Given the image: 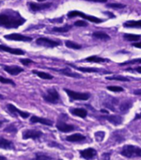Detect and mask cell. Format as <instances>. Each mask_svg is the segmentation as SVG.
<instances>
[{
	"instance_id": "obj_1",
	"label": "cell",
	"mask_w": 141,
	"mask_h": 160,
	"mask_svg": "<svg viewBox=\"0 0 141 160\" xmlns=\"http://www.w3.org/2000/svg\"><path fill=\"white\" fill-rule=\"evenodd\" d=\"M26 22L19 12L12 9H6L0 12V27L5 28H18Z\"/></svg>"
},
{
	"instance_id": "obj_2",
	"label": "cell",
	"mask_w": 141,
	"mask_h": 160,
	"mask_svg": "<svg viewBox=\"0 0 141 160\" xmlns=\"http://www.w3.org/2000/svg\"><path fill=\"white\" fill-rule=\"evenodd\" d=\"M120 154L128 158L141 157V148L134 145H125L121 150Z\"/></svg>"
},
{
	"instance_id": "obj_3",
	"label": "cell",
	"mask_w": 141,
	"mask_h": 160,
	"mask_svg": "<svg viewBox=\"0 0 141 160\" xmlns=\"http://www.w3.org/2000/svg\"><path fill=\"white\" fill-rule=\"evenodd\" d=\"M64 91L67 92V94L69 97L71 101H74V100H78V101H86L90 98V93L89 92H75L73 90L67 89L64 88Z\"/></svg>"
},
{
	"instance_id": "obj_4",
	"label": "cell",
	"mask_w": 141,
	"mask_h": 160,
	"mask_svg": "<svg viewBox=\"0 0 141 160\" xmlns=\"http://www.w3.org/2000/svg\"><path fill=\"white\" fill-rule=\"evenodd\" d=\"M43 98L46 102H49V103H53V104L58 103L59 101V94L55 88H50V89L47 90V92L43 94Z\"/></svg>"
},
{
	"instance_id": "obj_5",
	"label": "cell",
	"mask_w": 141,
	"mask_h": 160,
	"mask_svg": "<svg viewBox=\"0 0 141 160\" xmlns=\"http://www.w3.org/2000/svg\"><path fill=\"white\" fill-rule=\"evenodd\" d=\"M81 17L83 18V19L88 20L92 22H94V23H100V22H103V20L98 18L93 17V16H89V15L85 14L84 12H82L80 11H71L68 13V18H73V17Z\"/></svg>"
},
{
	"instance_id": "obj_6",
	"label": "cell",
	"mask_w": 141,
	"mask_h": 160,
	"mask_svg": "<svg viewBox=\"0 0 141 160\" xmlns=\"http://www.w3.org/2000/svg\"><path fill=\"white\" fill-rule=\"evenodd\" d=\"M36 44L39 45V46H43L45 48H55L60 44V41L58 40H53L48 38H38V39L36 40Z\"/></svg>"
},
{
	"instance_id": "obj_7",
	"label": "cell",
	"mask_w": 141,
	"mask_h": 160,
	"mask_svg": "<svg viewBox=\"0 0 141 160\" xmlns=\"http://www.w3.org/2000/svg\"><path fill=\"white\" fill-rule=\"evenodd\" d=\"M28 5L29 9L33 12L42 11V10L47 9L52 6V2H45V3H38V2H28Z\"/></svg>"
},
{
	"instance_id": "obj_8",
	"label": "cell",
	"mask_w": 141,
	"mask_h": 160,
	"mask_svg": "<svg viewBox=\"0 0 141 160\" xmlns=\"http://www.w3.org/2000/svg\"><path fill=\"white\" fill-rule=\"evenodd\" d=\"M6 39L11 40V41H20V42H31L33 38L31 37H28L25 35L20 34V33H11L4 36Z\"/></svg>"
},
{
	"instance_id": "obj_9",
	"label": "cell",
	"mask_w": 141,
	"mask_h": 160,
	"mask_svg": "<svg viewBox=\"0 0 141 160\" xmlns=\"http://www.w3.org/2000/svg\"><path fill=\"white\" fill-rule=\"evenodd\" d=\"M43 135V132L41 131L35 129H27L23 132V139H28V138H32V139H38Z\"/></svg>"
},
{
	"instance_id": "obj_10",
	"label": "cell",
	"mask_w": 141,
	"mask_h": 160,
	"mask_svg": "<svg viewBox=\"0 0 141 160\" xmlns=\"http://www.w3.org/2000/svg\"><path fill=\"white\" fill-rule=\"evenodd\" d=\"M7 108H8V112H10L11 114L13 115V116H20L21 118H27L29 117V112H23V111H21L18 108H16L14 105L11 104V103H8L7 105Z\"/></svg>"
},
{
	"instance_id": "obj_11",
	"label": "cell",
	"mask_w": 141,
	"mask_h": 160,
	"mask_svg": "<svg viewBox=\"0 0 141 160\" xmlns=\"http://www.w3.org/2000/svg\"><path fill=\"white\" fill-rule=\"evenodd\" d=\"M56 127L58 128L60 132H71V131H73L75 129V127L72 124H68V123H66L64 121H62V120L58 119V122L56 125Z\"/></svg>"
},
{
	"instance_id": "obj_12",
	"label": "cell",
	"mask_w": 141,
	"mask_h": 160,
	"mask_svg": "<svg viewBox=\"0 0 141 160\" xmlns=\"http://www.w3.org/2000/svg\"><path fill=\"white\" fill-rule=\"evenodd\" d=\"M79 153H80L81 157L83 158L86 160L92 159V158H93L97 155L96 150L92 148H86V149L84 150H81L80 152H79Z\"/></svg>"
},
{
	"instance_id": "obj_13",
	"label": "cell",
	"mask_w": 141,
	"mask_h": 160,
	"mask_svg": "<svg viewBox=\"0 0 141 160\" xmlns=\"http://www.w3.org/2000/svg\"><path fill=\"white\" fill-rule=\"evenodd\" d=\"M0 51H4V52H9L11 54L14 55H24L25 52L22 49H19V48H13L8 47V46H6V45L0 44Z\"/></svg>"
},
{
	"instance_id": "obj_14",
	"label": "cell",
	"mask_w": 141,
	"mask_h": 160,
	"mask_svg": "<svg viewBox=\"0 0 141 160\" xmlns=\"http://www.w3.org/2000/svg\"><path fill=\"white\" fill-rule=\"evenodd\" d=\"M4 70L6 72H8L10 75H13V76H16V75L19 74L20 72H23L24 71L23 68L18 67V66H16V65H12V66H4L3 67Z\"/></svg>"
},
{
	"instance_id": "obj_15",
	"label": "cell",
	"mask_w": 141,
	"mask_h": 160,
	"mask_svg": "<svg viewBox=\"0 0 141 160\" xmlns=\"http://www.w3.org/2000/svg\"><path fill=\"white\" fill-rule=\"evenodd\" d=\"M50 69L53 70V71H56V72H58L61 74L65 75V76H68V77L70 78H82L80 74H78L77 72H72L68 68H65L63 69H56V68H50Z\"/></svg>"
},
{
	"instance_id": "obj_16",
	"label": "cell",
	"mask_w": 141,
	"mask_h": 160,
	"mask_svg": "<svg viewBox=\"0 0 141 160\" xmlns=\"http://www.w3.org/2000/svg\"><path fill=\"white\" fill-rule=\"evenodd\" d=\"M30 122L32 123H35V122H40L44 125H48V126H52L53 122L50 119L45 118H40L38 116H32L30 118Z\"/></svg>"
},
{
	"instance_id": "obj_17",
	"label": "cell",
	"mask_w": 141,
	"mask_h": 160,
	"mask_svg": "<svg viewBox=\"0 0 141 160\" xmlns=\"http://www.w3.org/2000/svg\"><path fill=\"white\" fill-rule=\"evenodd\" d=\"M0 148L6 150H11L14 148L13 142L6 139L4 138H0Z\"/></svg>"
},
{
	"instance_id": "obj_18",
	"label": "cell",
	"mask_w": 141,
	"mask_h": 160,
	"mask_svg": "<svg viewBox=\"0 0 141 160\" xmlns=\"http://www.w3.org/2000/svg\"><path fill=\"white\" fill-rule=\"evenodd\" d=\"M85 138V136H83V135L80 134V133H73V134L69 135V136H68V137L66 138V140H67L68 142H82V141H83Z\"/></svg>"
},
{
	"instance_id": "obj_19",
	"label": "cell",
	"mask_w": 141,
	"mask_h": 160,
	"mask_svg": "<svg viewBox=\"0 0 141 160\" xmlns=\"http://www.w3.org/2000/svg\"><path fill=\"white\" fill-rule=\"evenodd\" d=\"M103 118H106L108 122L114 125L120 124L122 121H123V118L119 115H108V116L103 117Z\"/></svg>"
},
{
	"instance_id": "obj_20",
	"label": "cell",
	"mask_w": 141,
	"mask_h": 160,
	"mask_svg": "<svg viewBox=\"0 0 141 160\" xmlns=\"http://www.w3.org/2000/svg\"><path fill=\"white\" fill-rule=\"evenodd\" d=\"M92 37L95 39H99L103 40V41H108V40L110 39V36L108 34H107L106 32H93L92 33Z\"/></svg>"
},
{
	"instance_id": "obj_21",
	"label": "cell",
	"mask_w": 141,
	"mask_h": 160,
	"mask_svg": "<svg viewBox=\"0 0 141 160\" xmlns=\"http://www.w3.org/2000/svg\"><path fill=\"white\" fill-rule=\"evenodd\" d=\"M70 112L74 116H78L83 118L87 117L88 115V112L84 108H71Z\"/></svg>"
},
{
	"instance_id": "obj_22",
	"label": "cell",
	"mask_w": 141,
	"mask_h": 160,
	"mask_svg": "<svg viewBox=\"0 0 141 160\" xmlns=\"http://www.w3.org/2000/svg\"><path fill=\"white\" fill-rule=\"evenodd\" d=\"M123 27L125 28H141V20L134 21V20H129L123 23Z\"/></svg>"
},
{
	"instance_id": "obj_23",
	"label": "cell",
	"mask_w": 141,
	"mask_h": 160,
	"mask_svg": "<svg viewBox=\"0 0 141 160\" xmlns=\"http://www.w3.org/2000/svg\"><path fill=\"white\" fill-rule=\"evenodd\" d=\"M86 62H110V60L107 59V58H103L98 57V56H90V57L85 58Z\"/></svg>"
},
{
	"instance_id": "obj_24",
	"label": "cell",
	"mask_w": 141,
	"mask_h": 160,
	"mask_svg": "<svg viewBox=\"0 0 141 160\" xmlns=\"http://www.w3.org/2000/svg\"><path fill=\"white\" fill-rule=\"evenodd\" d=\"M131 107H132V102L129 101V100H126V101L121 103V105L119 106V110L123 113H126Z\"/></svg>"
},
{
	"instance_id": "obj_25",
	"label": "cell",
	"mask_w": 141,
	"mask_h": 160,
	"mask_svg": "<svg viewBox=\"0 0 141 160\" xmlns=\"http://www.w3.org/2000/svg\"><path fill=\"white\" fill-rule=\"evenodd\" d=\"M32 72L34 73V74L38 75V77L42 78V79H53V77L52 76L51 74L48 73V72H40V71H38V70H33Z\"/></svg>"
},
{
	"instance_id": "obj_26",
	"label": "cell",
	"mask_w": 141,
	"mask_h": 160,
	"mask_svg": "<svg viewBox=\"0 0 141 160\" xmlns=\"http://www.w3.org/2000/svg\"><path fill=\"white\" fill-rule=\"evenodd\" d=\"M71 28H72V26H71V25L66 24V25H64V26H63V27L53 28H52V31H53V32H67L71 29Z\"/></svg>"
},
{
	"instance_id": "obj_27",
	"label": "cell",
	"mask_w": 141,
	"mask_h": 160,
	"mask_svg": "<svg viewBox=\"0 0 141 160\" xmlns=\"http://www.w3.org/2000/svg\"><path fill=\"white\" fill-rule=\"evenodd\" d=\"M70 66H72L73 68H76L78 71H80V72H99L100 70L98 69V68H76L75 66H73L72 64H69Z\"/></svg>"
},
{
	"instance_id": "obj_28",
	"label": "cell",
	"mask_w": 141,
	"mask_h": 160,
	"mask_svg": "<svg viewBox=\"0 0 141 160\" xmlns=\"http://www.w3.org/2000/svg\"><path fill=\"white\" fill-rule=\"evenodd\" d=\"M123 39H125L126 41H138V39H140V35L137 34H131V33H124L123 34Z\"/></svg>"
},
{
	"instance_id": "obj_29",
	"label": "cell",
	"mask_w": 141,
	"mask_h": 160,
	"mask_svg": "<svg viewBox=\"0 0 141 160\" xmlns=\"http://www.w3.org/2000/svg\"><path fill=\"white\" fill-rule=\"evenodd\" d=\"M32 160H52V158L49 157L48 155L43 153V152H36L35 158Z\"/></svg>"
},
{
	"instance_id": "obj_30",
	"label": "cell",
	"mask_w": 141,
	"mask_h": 160,
	"mask_svg": "<svg viewBox=\"0 0 141 160\" xmlns=\"http://www.w3.org/2000/svg\"><path fill=\"white\" fill-rule=\"evenodd\" d=\"M66 47L68 48H72V49H80L82 46L80 44H78L76 42H73V41H70V40H67L65 42Z\"/></svg>"
},
{
	"instance_id": "obj_31",
	"label": "cell",
	"mask_w": 141,
	"mask_h": 160,
	"mask_svg": "<svg viewBox=\"0 0 141 160\" xmlns=\"http://www.w3.org/2000/svg\"><path fill=\"white\" fill-rule=\"evenodd\" d=\"M106 79L108 80H118V81H123V82H128L130 79L123 76H113V77H107Z\"/></svg>"
},
{
	"instance_id": "obj_32",
	"label": "cell",
	"mask_w": 141,
	"mask_h": 160,
	"mask_svg": "<svg viewBox=\"0 0 141 160\" xmlns=\"http://www.w3.org/2000/svg\"><path fill=\"white\" fill-rule=\"evenodd\" d=\"M0 82L4 83V84H11L13 86H15V82H13V80L9 79V78H6L3 76H0Z\"/></svg>"
},
{
	"instance_id": "obj_33",
	"label": "cell",
	"mask_w": 141,
	"mask_h": 160,
	"mask_svg": "<svg viewBox=\"0 0 141 160\" xmlns=\"http://www.w3.org/2000/svg\"><path fill=\"white\" fill-rule=\"evenodd\" d=\"M94 136H95V138L97 141L101 142L103 139L104 136H105V132H103V131H98V132H96L94 133Z\"/></svg>"
},
{
	"instance_id": "obj_34",
	"label": "cell",
	"mask_w": 141,
	"mask_h": 160,
	"mask_svg": "<svg viewBox=\"0 0 141 160\" xmlns=\"http://www.w3.org/2000/svg\"><path fill=\"white\" fill-rule=\"evenodd\" d=\"M107 89L112 92H123V88L119 87V86H108Z\"/></svg>"
},
{
	"instance_id": "obj_35",
	"label": "cell",
	"mask_w": 141,
	"mask_h": 160,
	"mask_svg": "<svg viewBox=\"0 0 141 160\" xmlns=\"http://www.w3.org/2000/svg\"><path fill=\"white\" fill-rule=\"evenodd\" d=\"M18 131V129L16 128V127L13 124L8 125V127L4 128V132H13V133H16Z\"/></svg>"
},
{
	"instance_id": "obj_36",
	"label": "cell",
	"mask_w": 141,
	"mask_h": 160,
	"mask_svg": "<svg viewBox=\"0 0 141 160\" xmlns=\"http://www.w3.org/2000/svg\"><path fill=\"white\" fill-rule=\"evenodd\" d=\"M133 63H141V58H135V59L130 60V61H127V62H125L120 63V65L133 64Z\"/></svg>"
},
{
	"instance_id": "obj_37",
	"label": "cell",
	"mask_w": 141,
	"mask_h": 160,
	"mask_svg": "<svg viewBox=\"0 0 141 160\" xmlns=\"http://www.w3.org/2000/svg\"><path fill=\"white\" fill-rule=\"evenodd\" d=\"M107 7L113 8H123L125 5L121 4V3H109L107 5Z\"/></svg>"
},
{
	"instance_id": "obj_38",
	"label": "cell",
	"mask_w": 141,
	"mask_h": 160,
	"mask_svg": "<svg viewBox=\"0 0 141 160\" xmlns=\"http://www.w3.org/2000/svg\"><path fill=\"white\" fill-rule=\"evenodd\" d=\"M74 26H77V27H86V26H88V23L85 21L78 20V21H76L74 22Z\"/></svg>"
},
{
	"instance_id": "obj_39",
	"label": "cell",
	"mask_w": 141,
	"mask_h": 160,
	"mask_svg": "<svg viewBox=\"0 0 141 160\" xmlns=\"http://www.w3.org/2000/svg\"><path fill=\"white\" fill-rule=\"evenodd\" d=\"M19 61H20L21 63H23V64L25 65V66H27V65H28L29 63H32V62H33V61L31 59H29V58H23V59H20Z\"/></svg>"
},
{
	"instance_id": "obj_40",
	"label": "cell",
	"mask_w": 141,
	"mask_h": 160,
	"mask_svg": "<svg viewBox=\"0 0 141 160\" xmlns=\"http://www.w3.org/2000/svg\"><path fill=\"white\" fill-rule=\"evenodd\" d=\"M110 158V153L109 152H104L102 154V159L103 160H109Z\"/></svg>"
},
{
	"instance_id": "obj_41",
	"label": "cell",
	"mask_w": 141,
	"mask_h": 160,
	"mask_svg": "<svg viewBox=\"0 0 141 160\" xmlns=\"http://www.w3.org/2000/svg\"><path fill=\"white\" fill-rule=\"evenodd\" d=\"M126 70H128V71H129V70H130V71H132V70H133V71H136L137 72H139V73H141V66L135 68H127Z\"/></svg>"
},
{
	"instance_id": "obj_42",
	"label": "cell",
	"mask_w": 141,
	"mask_h": 160,
	"mask_svg": "<svg viewBox=\"0 0 141 160\" xmlns=\"http://www.w3.org/2000/svg\"><path fill=\"white\" fill-rule=\"evenodd\" d=\"M132 46L135 48H141V42H134L132 44Z\"/></svg>"
},
{
	"instance_id": "obj_43",
	"label": "cell",
	"mask_w": 141,
	"mask_h": 160,
	"mask_svg": "<svg viewBox=\"0 0 141 160\" xmlns=\"http://www.w3.org/2000/svg\"><path fill=\"white\" fill-rule=\"evenodd\" d=\"M133 93L135 95H141V89H136L133 91Z\"/></svg>"
},
{
	"instance_id": "obj_44",
	"label": "cell",
	"mask_w": 141,
	"mask_h": 160,
	"mask_svg": "<svg viewBox=\"0 0 141 160\" xmlns=\"http://www.w3.org/2000/svg\"><path fill=\"white\" fill-rule=\"evenodd\" d=\"M105 13H106V14H108V16H109V17H111V18H113V17H114V15H113V14H111L110 12H105Z\"/></svg>"
},
{
	"instance_id": "obj_45",
	"label": "cell",
	"mask_w": 141,
	"mask_h": 160,
	"mask_svg": "<svg viewBox=\"0 0 141 160\" xmlns=\"http://www.w3.org/2000/svg\"><path fill=\"white\" fill-rule=\"evenodd\" d=\"M141 118V113H140V114H137L135 116V118H134V120L138 119V118Z\"/></svg>"
},
{
	"instance_id": "obj_46",
	"label": "cell",
	"mask_w": 141,
	"mask_h": 160,
	"mask_svg": "<svg viewBox=\"0 0 141 160\" xmlns=\"http://www.w3.org/2000/svg\"><path fill=\"white\" fill-rule=\"evenodd\" d=\"M7 122V120H3V121H2V120H0V128L3 126V122Z\"/></svg>"
},
{
	"instance_id": "obj_47",
	"label": "cell",
	"mask_w": 141,
	"mask_h": 160,
	"mask_svg": "<svg viewBox=\"0 0 141 160\" xmlns=\"http://www.w3.org/2000/svg\"><path fill=\"white\" fill-rule=\"evenodd\" d=\"M0 160H7V158L3 156H0Z\"/></svg>"
},
{
	"instance_id": "obj_48",
	"label": "cell",
	"mask_w": 141,
	"mask_h": 160,
	"mask_svg": "<svg viewBox=\"0 0 141 160\" xmlns=\"http://www.w3.org/2000/svg\"><path fill=\"white\" fill-rule=\"evenodd\" d=\"M3 98H3V95H1V94H0V99H3Z\"/></svg>"
},
{
	"instance_id": "obj_49",
	"label": "cell",
	"mask_w": 141,
	"mask_h": 160,
	"mask_svg": "<svg viewBox=\"0 0 141 160\" xmlns=\"http://www.w3.org/2000/svg\"><path fill=\"white\" fill-rule=\"evenodd\" d=\"M1 2H1V1H0V3H1Z\"/></svg>"
},
{
	"instance_id": "obj_50",
	"label": "cell",
	"mask_w": 141,
	"mask_h": 160,
	"mask_svg": "<svg viewBox=\"0 0 141 160\" xmlns=\"http://www.w3.org/2000/svg\"><path fill=\"white\" fill-rule=\"evenodd\" d=\"M59 160H61V159H59Z\"/></svg>"
}]
</instances>
